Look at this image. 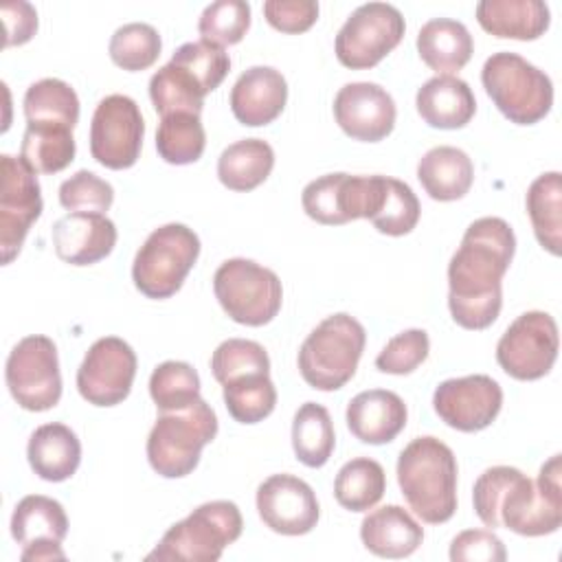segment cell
<instances>
[{
  "label": "cell",
  "instance_id": "cell-1",
  "mask_svg": "<svg viewBox=\"0 0 562 562\" xmlns=\"http://www.w3.org/2000/svg\"><path fill=\"white\" fill-rule=\"evenodd\" d=\"M516 252V235L503 217L474 220L448 263V307L463 329L490 327L503 307V277Z\"/></svg>",
  "mask_w": 562,
  "mask_h": 562
},
{
  "label": "cell",
  "instance_id": "cell-2",
  "mask_svg": "<svg viewBox=\"0 0 562 562\" xmlns=\"http://www.w3.org/2000/svg\"><path fill=\"white\" fill-rule=\"evenodd\" d=\"M560 454H553L533 483L509 465L487 468L472 490L474 512L485 527H505L518 536H547L562 525Z\"/></svg>",
  "mask_w": 562,
  "mask_h": 562
},
{
  "label": "cell",
  "instance_id": "cell-3",
  "mask_svg": "<svg viewBox=\"0 0 562 562\" xmlns=\"http://www.w3.org/2000/svg\"><path fill=\"white\" fill-rule=\"evenodd\" d=\"M457 459L437 437H415L397 457V483L408 507L428 525L457 512Z\"/></svg>",
  "mask_w": 562,
  "mask_h": 562
},
{
  "label": "cell",
  "instance_id": "cell-4",
  "mask_svg": "<svg viewBox=\"0 0 562 562\" xmlns=\"http://www.w3.org/2000/svg\"><path fill=\"white\" fill-rule=\"evenodd\" d=\"M367 331L351 314L338 312L321 321L299 349V371L316 391L342 389L356 373Z\"/></svg>",
  "mask_w": 562,
  "mask_h": 562
},
{
  "label": "cell",
  "instance_id": "cell-5",
  "mask_svg": "<svg viewBox=\"0 0 562 562\" xmlns=\"http://www.w3.org/2000/svg\"><path fill=\"white\" fill-rule=\"evenodd\" d=\"M217 435L215 411L200 397L180 411L160 413L147 437V459L165 479H182L200 463V452Z\"/></svg>",
  "mask_w": 562,
  "mask_h": 562
},
{
  "label": "cell",
  "instance_id": "cell-6",
  "mask_svg": "<svg viewBox=\"0 0 562 562\" xmlns=\"http://www.w3.org/2000/svg\"><path fill=\"white\" fill-rule=\"evenodd\" d=\"M481 81L501 114L516 125L542 121L553 105V83L549 75L516 53L501 50L487 57Z\"/></svg>",
  "mask_w": 562,
  "mask_h": 562
},
{
  "label": "cell",
  "instance_id": "cell-7",
  "mask_svg": "<svg viewBox=\"0 0 562 562\" xmlns=\"http://www.w3.org/2000/svg\"><path fill=\"white\" fill-rule=\"evenodd\" d=\"M241 512L233 501H211L171 525L145 560L215 562L241 536Z\"/></svg>",
  "mask_w": 562,
  "mask_h": 562
},
{
  "label": "cell",
  "instance_id": "cell-8",
  "mask_svg": "<svg viewBox=\"0 0 562 562\" xmlns=\"http://www.w3.org/2000/svg\"><path fill=\"white\" fill-rule=\"evenodd\" d=\"M200 255V237L184 224L171 222L149 233L132 263V281L147 299L173 296Z\"/></svg>",
  "mask_w": 562,
  "mask_h": 562
},
{
  "label": "cell",
  "instance_id": "cell-9",
  "mask_svg": "<svg viewBox=\"0 0 562 562\" xmlns=\"http://www.w3.org/2000/svg\"><path fill=\"white\" fill-rule=\"evenodd\" d=\"M213 292L231 321L248 327L270 323L283 301V288L270 268L235 257L226 259L213 274Z\"/></svg>",
  "mask_w": 562,
  "mask_h": 562
},
{
  "label": "cell",
  "instance_id": "cell-10",
  "mask_svg": "<svg viewBox=\"0 0 562 562\" xmlns=\"http://www.w3.org/2000/svg\"><path fill=\"white\" fill-rule=\"evenodd\" d=\"M406 24L397 7L386 2L360 4L340 26L334 50L338 61L351 70L380 64L404 37Z\"/></svg>",
  "mask_w": 562,
  "mask_h": 562
},
{
  "label": "cell",
  "instance_id": "cell-11",
  "mask_svg": "<svg viewBox=\"0 0 562 562\" xmlns=\"http://www.w3.org/2000/svg\"><path fill=\"white\" fill-rule=\"evenodd\" d=\"M4 380L11 397L33 413L57 406L61 397V373L57 347L48 336L22 338L9 353Z\"/></svg>",
  "mask_w": 562,
  "mask_h": 562
},
{
  "label": "cell",
  "instance_id": "cell-12",
  "mask_svg": "<svg viewBox=\"0 0 562 562\" xmlns=\"http://www.w3.org/2000/svg\"><path fill=\"white\" fill-rule=\"evenodd\" d=\"M384 176L325 173L301 193L307 217L325 226H340L353 220H371L382 198Z\"/></svg>",
  "mask_w": 562,
  "mask_h": 562
},
{
  "label": "cell",
  "instance_id": "cell-13",
  "mask_svg": "<svg viewBox=\"0 0 562 562\" xmlns=\"http://www.w3.org/2000/svg\"><path fill=\"white\" fill-rule=\"evenodd\" d=\"M558 347L560 336L553 316L533 310L520 314L505 329L496 345V360L514 380H538L555 364Z\"/></svg>",
  "mask_w": 562,
  "mask_h": 562
},
{
  "label": "cell",
  "instance_id": "cell-14",
  "mask_svg": "<svg viewBox=\"0 0 562 562\" xmlns=\"http://www.w3.org/2000/svg\"><path fill=\"white\" fill-rule=\"evenodd\" d=\"M145 121L138 103L127 94L99 101L90 123V154L108 169H130L143 147Z\"/></svg>",
  "mask_w": 562,
  "mask_h": 562
},
{
  "label": "cell",
  "instance_id": "cell-15",
  "mask_svg": "<svg viewBox=\"0 0 562 562\" xmlns=\"http://www.w3.org/2000/svg\"><path fill=\"white\" fill-rule=\"evenodd\" d=\"M0 169V250L2 263L7 266L18 257L26 233L42 215V189L37 173L22 158L2 154Z\"/></svg>",
  "mask_w": 562,
  "mask_h": 562
},
{
  "label": "cell",
  "instance_id": "cell-16",
  "mask_svg": "<svg viewBox=\"0 0 562 562\" xmlns=\"http://www.w3.org/2000/svg\"><path fill=\"white\" fill-rule=\"evenodd\" d=\"M136 375V353L119 336L92 342L77 369L79 395L94 406H116L130 391Z\"/></svg>",
  "mask_w": 562,
  "mask_h": 562
},
{
  "label": "cell",
  "instance_id": "cell-17",
  "mask_svg": "<svg viewBox=\"0 0 562 562\" xmlns=\"http://www.w3.org/2000/svg\"><path fill=\"white\" fill-rule=\"evenodd\" d=\"M503 389L485 373L443 380L432 395V408L450 428L479 432L501 413Z\"/></svg>",
  "mask_w": 562,
  "mask_h": 562
},
{
  "label": "cell",
  "instance_id": "cell-18",
  "mask_svg": "<svg viewBox=\"0 0 562 562\" xmlns=\"http://www.w3.org/2000/svg\"><path fill=\"white\" fill-rule=\"evenodd\" d=\"M257 512L281 536L310 533L321 516L314 490L294 474H272L257 487Z\"/></svg>",
  "mask_w": 562,
  "mask_h": 562
},
{
  "label": "cell",
  "instance_id": "cell-19",
  "mask_svg": "<svg viewBox=\"0 0 562 562\" xmlns=\"http://www.w3.org/2000/svg\"><path fill=\"white\" fill-rule=\"evenodd\" d=\"M395 101L373 81L345 83L334 99V119L340 130L362 143H378L395 127Z\"/></svg>",
  "mask_w": 562,
  "mask_h": 562
},
{
  "label": "cell",
  "instance_id": "cell-20",
  "mask_svg": "<svg viewBox=\"0 0 562 562\" xmlns=\"http://www.w3.org/2000/svg\"><path fill=\"white\" fill-rule=\"evenodd\" d=\"M116 244V226L99 213H68L53 224V246L70 266H92L105 259Z\"/></svg>",
  "mask_w": 562,
  "mask_h": 562
},
{
  "label": "cell",
  "instance_id": "cell-21",
  "mask_svg": "<svg viewBox=\"0 0 562 562\" xmlns=\"http://www.w3.org/2000/svg\"><path fill=\"white\" fill-rule=\"evenodd\" d=\"M288 83L272 66H252L241 72L231 90L233 116L248 127L272 123L285 108Z\"/></svg>",
  "mask_w": 562,
  "mask_h": 562
},
{
  "label": "cell",
  "instance_id": "cell-22",
  "mask_svg": "<svg viewBox=\"0 0 562 562\" xmlns=\"http://www.w3.org/2000/svg\"><path fill=\"white\" fill-rule=\"evenodd\" d=\"M347 426L356 439L371 446L393 441L406 426L408 408L404 400L386 389H369L347 404Z\"/></svg>",
  "mask_w": 562,
  "mask_h": 562
},
{
  "label": "cell",
  "instance_id": "cell-23",
  "mask_svg": "<svg viewBox=\"0 0 562 562\" xmlns=\"http://www.w3.org/2000/svg\"><path fill=\"white\" fill-rule=\"evenodd\" d=\"M415 105L424 123L437 130L465 127L476 112L472 88L452 75H437L428 79L417 90Z\"/></svg>",
  "mask_w": 562,
  "mask_h": 562
},
{
  "label": "cell",
  "instance_id": "cell-24",
  "mask_svg": "<svg viewBox=\"0 0 562 562\" xmlns=\"http://www.w3.org/2000/svg\"><path fill=\"white\" fill-rule=\"evenodd\" d=\"M360 538L367 551L380 558H406L415 553L424 540L422 525L400 505H384L364 516Z\"/></svg>",
  "mask_w": 562,
  "mask_h": 562
},
{
  "label": "cell",
  "instance_id": "cell-25",
  "mask_svg": "<svg viewBox=\"0 0 562 562\" xmlns=\"http://www.w3.org/2000/svg\"><path fill=\"white\" fill-rule=\"evenodd\" d=\"M476 20L494 37L531 42L544 35L551 13L542 0H481Z\"/></svg>",
  "mask_w": 562,
  "mask_h": 562
},
{
  "label": "cell",
  "instance_id": "cell-26",
  "mask_svg": "<svg viewBox=\"0 0 562 562\" xmlns=\"http://www.w3.org/2000/svg\"><path fill=\"white\" fill-rule=\"evenodd\" d=\"M26 457L33 472L50 483L70 479L81 463V443L66 424H44L33 430Z\"/></svg>",
  "mask_w": 562,
  "mask_h": 562
},
{
  "label": "cell",
  "instance_id": "cell-27",
  "mask_svg": "<svg viewBox=\"0 0 562 562\" xmlns=\"http://www.w3.org/2000/svg\"><path fill=\"white\" fill-rule=\"evenodd\" d=\"M417 178L432 200L452 202L470 191L474 182V165L463 149L439 145L419 158Z\"/></svg>",
  "mask_w": 562,
  "mask_h": 562
},
{
  "label": "cell",
  "instance_id": "cell-28",
  "mask_svg": "<svg viewBox=\"0 0 562 562\" xmlns=\"http://www.w3.org/2000/svg\"><path fill=\"white\" fill-rule=\"evenodd\" d=\"M417 53L430 70L452 75L470 61L474 40L463 22L452 18H435L419 29Z\"/></svg>",
  "mask_w": 562,
  "mask_h": 562
},
{
  "label": "cell",
  "instance_id": "cell-29",
  "mask_svg": "<svg viewBox=\"0 0 562 562\" xmlns=\"http://www.w3.org/2000/svg\"><path fill=\"white\" fill-rule=\"evenodd\" d=\"M68 533V518L59 501L42 494L24 496L11 516V536L18 544H61Z\"/></svg>",
  "mask_w": 562,
  "mask_h": 562
},
{
  "label": "cell",
  "instance_id": "cell-30",
  "mask_svg": "<svg viewBox=\"0 0 562 562\" xmlns=\"http://www.w3.org/2000/svg\"><path fill=\"white\" fill-rule=\"evenodd\" d=\"M272 167V147L261 138H244L220 154L217 178L231 191H252L268 180Z\"/></svg>",
  "mask_w": 562,
  "mask_h": 562
},
{
  "label": "cell",
  "instance_id": "cell-31",
  "mask_svg": "<svg viewBox=\"0 0 562 562\" xmlns=\"http://www.w3.org/2000/svg\"><path fill=\"white\" fill-rule=\"evenodd\" d=\"M72 130L59 123H26L20 158L35 173H57L75 160Z\"/></svg>",
  "mask_w": 562,
  "mask_h": 562
},
{
  "label": "cell",
  "instance_id": "cell-32",
  "mask_svg": "<svg viewBox=\"0 0 562 562\" xmlns=\"http://www.w3.org/2000/svg\"><path fill=\"white\" fill-rule=\"evenodd\" d=\"M527 213L536 239L551 255H560L562 246V178L558 171L538 176L527 189Z\"/></svg>",
  "mask_w": 562,
  "mask_h": 562
},
{
  "label": "cell",
  "instance_id": "cell-33",
  "mask_svg": "<svg viewBox=\"0 0 562 562\" xmlns=\"http://www.w3.org/2000/svg\"><path fill=\"white\" fill-rule=\"evenodd\" d=\"M336 446L334 424L323 404L305 402L294 413L292 448L296 459L307 468H323Z\"/></svg>",
  "mask_w": 562,
  "mask_h": 562
},
{
  "label": "cell",
  "instance_id": "cell-34",
  "mask_svg": "<svg viewBox=\"0 0 562 562\" xmlns=\"http://www.w3.org/2000/svg\"><path fill=\"white\" fill-rule=\"evenodd\" d=\"M386 490L384 468L369 457L347 461L334 479V496L349 512H369L380 503Z\"/></svg>",
  "mask_w": 562,
  "mask_h": 562
},
{
  "label": "cell",
  "instance_id": "cell-35",
  "mask_svg": "<svg viewBox=\"0 0 562 562\" xmlns=\"http://www.w3.org/2000/svg\"><path fill=\"white\" fill-rule=\"evenodd\" d=\"M206 147L204 125L200 114L173 112L160 116L156 130L158 156L169 165H191L202 158Z\"/></svg>",
  "mask_w": 562,
  "mask_h": 562
},
{
  "label": "cell",
  "instance_id": "cell-36",
  "mask_svg": "<svg viewBox=\"0 0 562 562\" xmlns=\"http://www.w3.org/2000/svg\"><path fill=\"white\" fill-rule=\"evenodd\" d=\"M204 97L206 94L195 77L173 61L158 68L149 79V99L160 116L173 112L200 114Z\"/></svg>",
  "mask_w": 562,
  "mask_h": 562
},
{
  "label": "cell",
  "instance_id": "cell-37",
  "mask_svg": "<svg viewBox=\"0 0 562 562\" xmlns=\"http://www.w3.org/2000/svg\"><path fill=\"white\" fill-rule=\"evenodd\" d=\"M26 123H59L75 127L79 121V97L61 79L46 77L26 88L24 94Z\"/></svg>",
  "mask_w": 562,
  "mask_h": 562
},
{
  "label": "cell",
  "instance_id": "cell-38",
  "mask_svg": "<svg viewBox=\"0 0 562 562\" xmlns=\"http://www.w3.org/2000/svg\"><path fill=\"white\" fill-rule=\"evenodd\" d=\"M222 389L226 411L239 424L263 422L277 406V389L263 373L233 380Z\"/></svg>",
  "mask_w": 562,
  "mask_h": 562
},
{
  "label": "cell",
  "instance_id": "cell-39",
  "mask_svg": "<svg viewBox=\"0 0 562 562\" xmlns=\"http://www.w3.org/2000/svg\"><path fill=\"white\" fill-rule=\"evenodd\" d=\"M149 395L160 413L187 408L200 400V375L189 362L167 360L151 371Z\"/></svg>",
  "mask_w": 562,
  "mask_h": 562
},
{
  "label": "cell",
  "instance_id": "cell-40",
  "mask_svg": "<svg viewBox=\"0 0 562 562\" xmlns=\"http://www.w3.org/2000/svg\"><path fill=\"white\" fill-rule=\"evenodd\" d=\"M160 48L162 40L151 24L130 22L114 31L108 53L119 68L127 72H138L156 64V59L160 57Z\"/></svg>",
  "mask_w": 562,
  "mask_h": 562
},
{
  "label": "cell",
  "instance_id": "cell-41",
  "mask_svg": "<svg viewBox=\"0 0 562 562\" xmlns=\"http://www.w3.org/2000/svg\"><path fill=\"white\" fill-rule=\"evenodd\" d=\"M419 213H422V206L413 189L397 178L384 176L382 198H380L378 211L371 217V224L384 235L402 237L417 226Z\"/></svg>",
  "mask_w": 562,
  "mask_h": 562
},
{
  "label": "cell",
  "instance_id": "cell-42",
  "mask_svg": "<svg viewBox=\"0 0 562 562\" xmlns=\"http://www.w3.org/2000/svg\"><path fill=\"white\" fill-rule=\"evenodd\" d=\"M211 371L213 378L224 386L233 380L263 373L270 375V358L266 349L246 338H228L217 345L211 356Z\"/></svg>",
  "mask_w": 562,
  "mask_h": 562
},
{
  "label": "cell",
  "instance_id": "cell-43",
  "mask_svg": "<svg viewBox=\"0 0 562 562\" xmlns=\"http://www.w3.org/2000/svg\"><path fill=\"white\" fill-rule=\"evenodd\" d=\"M248 26L250 4L244 0H215L198 20V33L202 40L222 48L241 42Z\"/></svg>",
  "mask_w": 562,
  "mask_h": 562
},
{
  "label": "cell",
  "instance_id": "cell-44",
  "mask_svg": "<svg viewBox=\"0 0 562 562\" xmlns=\"http://www.w3.org/2000/svg\"><path fill=\"white\" fill-rule=\"evenodd\" d=\"M169 61L189 70L195 77V81L202 86L204 94L213 92L231 70L228 53L222 46L209 44L204 40L187 42L178 46Z\"/></svg>",
  "mask_w": 562,
  "mask_h": 562
},
{
  "label": "cell",
  "instance_id": "cell-45",
  "mask_svg": "<svg viewBox=\"0 0 562 562\" xmlns=\"http://www.w3.org/2000/svg\"><path fill=\"white\" fill-rule=\"evenodd\" d=\"M112 202H114L112 184L88 169H79L59 187V204L70 213L105 215Z\"/></svg>",
  "mask_w": 562,
  "mask_h": 562
},
{
  "label": "cell",
  "instance_id": "cell-46",
  "mask_svg": "<svg viewBox=\"0 0 562 562\" xmlns=\"http://www.w3.org/2000/svg\"><path fill=\"white\" fill-rule=\"evenodd\" d=\"M430 351V340L424 329H404L393 336L375 358V367L382 373L406 375L413 373Z\"/></svg>",
  "mask_w": 562,
  "mask_h": 562
},
{
  "label": "cell",
  "instance_id": "cell-47",
  "mask_svg": "<svg viewBox=\"0 0 562 562\" xmlns=\"http://www.w3.org/2000/svg\"><path fill=\"white\" fill-rule=\"evenodd\" d=\"M507 558L503 540L487 529H465L450 542L452 562H503Z\"/></svg>",
  "mask_w": 562,
  "mask_h": 562
},
{
  "label": "cell",
  "instance_id": "cell-48",
  "mask_svg": "<svg viewBox=\"0 0 562 562\" xmlns=\"http://www.w3.org/2000/svg\"><path fill=\"white\" fill-rule=\"evenodd\" d=\"M263 18L281 33H303L318 20V2L314 0H266Z\"/></svg>",
  "mask_w": 562,
  "mask_h": 562
},
{
  "label": "cell",
  "instance_id": "cell-49",
  "mask_svg": "<svg viewBox=\"0 0 562 562\" xmlns=\"http://www.w3.org/2000/svg\"><path fill=\"white\" fill-rule=\"evenodd\" d=\"M4 22V46L26 44L37 31V11L31 2L11 0L0 7Z\"/></svg>",
  "mask_w": 562,
  "mask_h": 562
}]
</instances>
